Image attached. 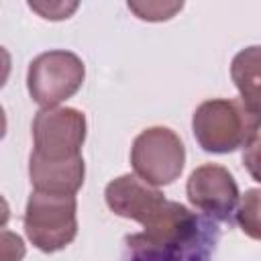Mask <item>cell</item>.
Returning <instances> with one entry per match:
<instances>
[{"label": "cell", "instance_id": "6da1fadb", "mask_svg": "<svg viewBox=\"0 0 261 261\" xmlns=\"http://www.w3.org/2000/svg\"><path fill=\"white\" fill-rule=\"evenodd\" d=\"M108 208L143 224V232L130 234L124 243L139 245H184L202 239L218 228V222L196 216L179 202H171L155 186L143 181L135 173L120 175L106 186Z\"/></svg>", "mask_w": 261, "mask_h": 261}, {"label": "cell", "instance_id": "7a4b0ae2", "mask_svg": "<svg viewBox=\"0 0 261 261\" xmlns=\"http://www.w3.org/2000/svg\"><path fill=\"white\" fill-rule=\"evenodd\" d=\"M192 128L204 151L232 153L257 139L261 112L249 108L241 98H214L196 108Z\"/></svg>", "mask_w": 261, "mask_h": 261}, {"label": "cell", "instance_id": "3957f363", "mask_svg": "<svg viewBox=\"0 0 261 261\" xmlns=\"http://www.w3.org/2000/svg\"><path fill=\"white\" fill-rule=\"evenodd\" d=\"M75 196L33 192L24 210V232L43 253L65 249L77 234Z\"/></svg>", "mask_w": 261, "mask_h": 261}, {"label": "cell", "instance_id": "277c9868", "mask_svg": "<svg viewBox=\"0 0 261 261\" xmlns=\"http://www.w3.org/2000/svg\"><path fill=\"white\" fill-rule=\"evenodd\" d=\"M84 61L63 49L45 51L29 63L27 86L31 98L43 108H57L59 102L71 98L84 84Z\"/></svg>", "mask_w": 261, "mask_h": 261}, {"label": "cell", "instance_id": "5b68a950", "mask_svg": "<svg viewBox=\"0 0 261 261\" xmlns=\"http://www.w3.org/2000/svg\"><path fill=\"white\" fill-rule=\"evenodd\" d=\"M130 163L135 175L151 186H167L175 181L186 163L181 139L167 126L145 128L133 141Z\"/></svg>", "mask_w": 261, "mask_h": 261}, {"label": "cell", "instance_id": "8992f818", "mask_svg": "<svg viewBox=\"0 0 261 261\" xmlns=\"http://www.w3.org/2000/svg\"><path fill=\"white\" fill-rule=\"evenodd\" d=\"M33 155L45 161H69L82 157L86 141V116L75 108H43L33 120Z\"/></svg>", "mask_w": 261, "mask_h": 261}, {"label": "cell", "instance_id": "52a82bcc", "mask_svg": "<svg viewBox=\"0 0 261 261\" xmlns=\"http://www.w3.org/2000/svg\"><path fill=\"white\" fill-rule=\"evenodd\" d=\"M188 200L214 222H232L241 196L230 171L216 163L200 165L192 171L188 186Z\"/></svg>", "mask_w": 261, "mask_h": 261}, {"label": "cell", "instance_id": "ba28073f", "mask_svg": "<svg viewBox=\"0 0 261 261\" xmlns=\"http://www.w3.org/2000/svg\"><path fill=\"white\" fill-rule=\"evenodd\" d=\"M29 175L35 192L73 196L84 184V157H75L69 161H45L31 153Z\"/></svg>", "mask_w": 261, "mask_h": 261}, {"label": "cell", "instance_id": "9c48e42d", "mask_svg": "<svg viewBox=\"0 0 261 261\" xmlns=\"http://www.w3.org/2000/svg\"><path fill=\"white\" fill-rule=\"evenodd\" d=\"M220 239V228L204 234L198 241L184 245H139L124 243L126 255L122 261H210Z\"/></svg>", "mask_w": 261, "mask_h": 261}, {"label": "cell", "instance_id": "30bf717a", "mask_svg": "<svg viewBox=\"0 0 261 261\" xmlns=\"http://www.w3.org/2000/svg\"><path fill=\"white\" fill-rule=\"evenodd\" d=\"M232 82L241 94V100L261 112V45L241 49L230 63Z\"/></svg>", "mask_w": 261, "mask_h": 261}, {"label": "cell", "instance_id": "8fae6325", "mask_svg": "<svg viewBox=\"0 0 261 261\" xmlns=\"http://www.w3.org/2000/svg\"><path fill=\"white\" fill-rule=\"evenodd\" d=\"M234 220L247 237L261 241V188L245 192L234 212Z\"/></svg>", "mask_w": 261, "mask_h": 261}, {"label": "cell", "instance_id": "7c38bea8", "mask_svg": "<svg viewBox=\"0 0 261 261\" xmlns=\"http://www.w3.org/2000/svg\"><path fill=\"white\" fill-rule=\"evenodd\" d=\"M181 6V2H128V8L143 20H167Z\"/></svg>", "mask_w": 261, "mask_h": 261}, {"label": "cell", "instance_id": "4fadbf2b", "mask_svg": "<svg viewBox=\"0 0 261 261\" xmlns=\"http://www.w3.org/2000/svg\"><path fill=\"white\" fill-rule=\"evenodd\" d=\"M29 6L37 10L43 18L61 20V18H67L77 8V2H31Z\"/></svg>", "mask_w": 261, "mask_h": 261}, {"label": "cell", "instance_id": "5bb4252c", "mask_svg": "<svg viewBox=\"0 0 261 261\" xmlns=\"http://www.w3.org/2000/svg\"><path fill=\"white\" fill-rule=\"evenodd\" d=\"M243 163L249 171V175L261 184V137H257L249 147L247 151L243 153Z\"/></svg>", "mask_w": 261, "mask_h": 261}, {"label": "cell", "instance_id": "9a60e30c", "mask_svg": "<svg viewBox=\"0 0 261 261\" xmlns=\"http://www.w3.org/2000/svg\"><path fill=\"white\" fill-rule=\"evenodd\" d=\"M24 255V245L20 237L2 230V261H20Z\"/></svg>", "mask_w": 261, "mask_h": 261}]
</instances>
